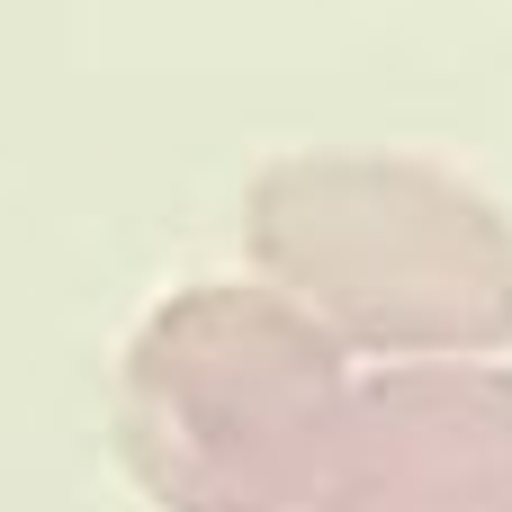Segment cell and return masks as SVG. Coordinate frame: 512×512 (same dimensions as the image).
<instances>
[{"label":"cell","mask_w":512,"mask_h":512,"mask_svg":"<svg viewBox=\"0 0 512 512\" xmlns=\"http://www.w3.org/2000/svg\"><path fill=\"white\" fill-rule=\"evenodd\" d=\"M306 512H512V369H378L351 396L342 459Z\"/></svg>","instance_id":"3"},{"label":"cell","mask_w":512,"mask_h":512,"mask_svg":"<svg viewBox=\"0 0 512 512\" xmlns=\"http://www.w3.org/2000/svg\"><path fill=\"white\" fill-rule=\"evenodd\" d=\"M351 351L261 279H207L144 315L117 441L162 512H306L351 432Z\"/></svg>","instance_id":"2"},{"label":"cell","mask_w":512,"mask_h":512,"mask_svg":"<svg viewBox=\"0 0 512 512\" xmlns=\"http://www.w3.org/2000/svg\"><path fill=\"white\" fill-rule=\"evenodd\" d=\"M243 252L342 351L396 369L512 351V216L414 153H288L243 189Z\"/></svg>","instance_id":"1"}]
</instances>
